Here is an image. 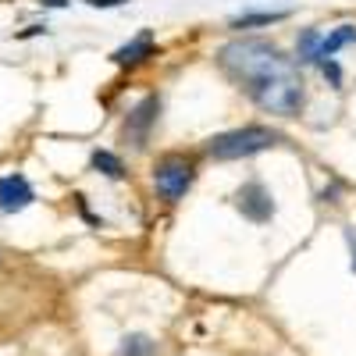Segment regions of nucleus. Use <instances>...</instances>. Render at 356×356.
I'll return each mask as SVG.
<instances>
[{
  "mask_svg": "<svg viewBox=\"0 0 356 356\" xmlns=\"http://www.w3.org/2000/svg\"><path fill=\"white\" fill-rule=\"evenodd\" d=\"M157 118H161V100L157 97H143L129 118H125V139L132 146H146V139H150V129L157 125Z\"/></svg>",
  "mask_w": 356,
  "mask_h": 356,
  "instance_id": "39448f33",
  "label": "nucleus"
},
{
  "mask_svg": "<svg viewBox=\"0 0 356 356\" xmlns=\"http://www.w3.org/2000/svg\"><path fill=\"white\" fill-rule=\"evenodd\" d=\"M346 243H349V253H353V271H356V225L346 228Z\"/></svg>",
  "mask_w": 356,
  "mask_h": 356,
  "instance_id": "f8f14e48",
  "label": "nucleus"
},
{
  "mask_svg": "<svg viewBox=\"0 0 356 356\" xmlns=\"http://www.w3.org/2000/svg\"><path fill=\"white\" fill-rule=\"evenodd\" d=\"M289 18V11H264V15H243V18H235L232 25L235 29H250V25H271V22H282Z\"/></svg>",
  "mask_w": 356,
  "mask_h": 356,
  "instance_id": "9b49d317",
  "label": "nucleus"
},
{
  "mask_svg": "<svg viewBox=\"0 0 356 356\" xmlns=\"http://www.w3.org/2000/svg\"><path fill=\"white\" fill-rule=\"evenodd\" d=\"M356 43V25H339L332 33H321V29H303L300 40H296V54H300V61L296 65H328L335 61V54L342 47Z\"/></svg>",
  "mask_w": 356,
  "mask_h": 356,
  "instance_id": "7ed1b4c3",
  "label": "nucleus"
},
{
  "mask_svg": "<svg viewBox=\"0 0 356 356\" xmlns=\"http://www.w3.org/2000/svg\"><path fill=\"white\" fill-rule=\"evenodd\" d=\"M193 175H196V171H193V161L178 157V154H171V157L157 161V168H154V186H157L161 200L178 203V200H182V196L189 193Z\"/></svg>",
  "mask_w": 356,
  "mask_h": 356,
  "instance_id": "20e7f679",
  "label": "nucleus"
},
{
  "mask_svg": "<svg viewBox=\"0 0 356 356\" xmlns=\"http://www.w3.org/2000/svg\"><path fill=\"white\" fill-rule=\"evenodd\" d=\"M118 356H157V342L150 335H129L118 349Z\"/></svg>",
  "mask_w": 356,
  "mask_h": 356,
  "instance_id": "1a4fd4ad",
  "label": "nucleus"
},
{
  "mask_svg": "<svg viewBox=\"0 0 356 356\" xmlns=\"http://www.w3.org/2000/svg\"><path fill=\"white\" fill-rule=\"evenodd\" d=\"M150 54H154V33H150V29H143L132 43H125L122 50H114V61L118 65H139L143 57H150Z\"/></svg>",
  "mask_w": 356,
  "mask_h": 356,
  "instance_id": "6e6552de",
  "label": "nucleus"
},
{
  "mask_svg": "<svg viewBox=\"0 0 356 356\" xmlns=\"http://www.w3.org/2000/svg\"><path fill=\"white\" fill-rule=\"evenodd\" d=\"M282 136L264 129V125H246V129H232V132H221L207 143V154L214 161H239V157H253L260 150H271Z\"/></svg>",
  "mask_w": 356,
  "mask_h": 356,
  "instance_id": "f03ea898",
  "label": "nucleus"
},
{
  "mask_svg": "<svg viewBox=\"0 0 356 356\" xmlns=\"http://www.w3.org/2000/svg\"><path fill=\"white\" fill-rule=\"evenodd\" d=\"M218 65L225 75L271 114H300L307 104V82L300 65L267 40H232L221 47Z\"/></svg>",
  "mask_w": 356,
  "mask_h": 356,
  "instance_id": "f257e3e1",
  "label": "nucleus"
},
{
  "mask_svg": "<svg viewBox=\"0 0 356 356\" xmlns=\"http://www.w3.org/2000/svg\"><path fill=\"white\" fill-rule=\"evenodd\" d=\"M33 200H36V193H33V186H29L25 175H4L0 178V211L4 214L25 211Z\"/></svg>",
  "mask_w": 356,
  "mask_h": 356,
  "instance_id": "0eeeda50",
  "label": "nucleus"
},
{
  "mask_svg": "<svg viewBox=\"0 0 356 356\" xmlns=\"http://www.w3.org/2000/svg\"><path fill=\"white\" fill-rule=\"evenodd\" d=\"M235 207H239L243 218H250L253 225L271 221V214H275V200H271V193H267L264 182H246L239 193H235Z\"/></svg>",
  "mask_w": 356,
  "mask_h": 356,
  "instance_id": "423d86ee",
  "label": "nucleus"
},
{
  "mask_svg": "<svg viewBox=\"0 0 356 356\" xmlns=\"http://www.w3.org/2000/svg\"><path fill=\"white\" fill-rule=\"evenodd\" d=\"M89 8H118V4H125V0H86Z\"/></svg>",
  "mask_w": 356,
  "mask_h": 356,
  "instance_id": "ddd939ff",
  "label": "nucleus"
},
{
  "mask_svg": "<svg viewBox=\"0 0 356 356\" xmlns=\"http://www.w3.org/2000/svg\"><path fill=\"white\" fill-rule=\"evenodd\" d=\"M93 168H97L100 175H107V178H122V175H125V164L118 161L111 150H97V154H93Z\"/></svg>",
  "mask_w": 356,
  "mask_h": 356,
  "instance_id": "9d476101",
  "label": "nucleus"
}]
</instances>
